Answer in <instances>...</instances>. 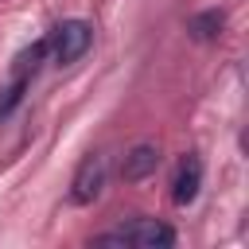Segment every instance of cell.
Segmentation results:
<instances>
[{
    "label": "cell",
    "mask_w": 249,
    "mask_h": 249,
    "mask_svg": "<svg viewBox=\"0 0 249 249\" xmlns=\"http://www.w3.org/2000/svg\"><path fill=\"white\" fill-rule=\"evenodd\" d=\"M93 241H97V245H140V249H167V245H175V230H171V226H163V222H156V218H136V222H128V226L113 230V233H97Z\"/></svg>",
    "instance_id": "cell-1"
},
{
    "label": "cell",
    "mask_w": 249,
    "mask_h": 249,
    "mask_svg": "<svg viewBox=\"0 0 249 249\" xmlns=\"http://www.w3.org/2000/svg\"><path fill=\"white\" fill-rule=\"evenodd\" d=\"M89 43H93V27H89L86 19H62V23L54 27V62H58V66L78 62V58L89 51Z\"/></svg>",
    "instance_id": "cell-2"
},
{
    "label": "cell",
    "mask_w": 249,
    "mask_h": 249,
    "mask_svg": "<svg viewBox=\"0 0 249 249\" xmlns=\"http://www.w3.org/2000/svg\"><path fill=\"white\" fill-rule=\"evenodd\" d=\"M105 171H109L105 156H101V152H89V156L78 163V171H74V183H70V198H74L78 206L93 202V198L101 195V187H105Z\"/></svg>",
    "instance_id": "cell-3"
},
{
    "label": "cell",
    "mask_w": 249,
    "mask_h": 249,
    "mask_svg": "<svg viewBox=\"0 0 249 249\" xmlns=\"http://www.w3.org/2000/svg\"><path fill=\"white\" fill-rule=\"evenodd\" d=\"M198 187H202V163H198V156H187V160L179 163V171H175L171 198H175L179 206H191L195 195H198Z\"/></svg>",
    "instance_id": "cell-4"
},
{
    "label": "cell",
    "mask_w": 249,
    "mask_h": 249,
    "mask_svg": "<svg viewBox=\"0 0 249 249\" xmlns=\"http://www.w3.org/2000/svg\"><path fill=\"white\" fill-rule=\"evenodd\" d=\"M156 167H160V148H156V144H136V148L124 156L121 175H124L128 183H140V179H148Z\"/></svg>",
    "instance_id": "cell-5"
},
{
    "label": "cell",
    "mask_w": 249,
    "mask_h": 249,
    "mask_svg": "<svg viewBox=\"0 0 249 249\" xmlns=\"http://www.w3.org/2000/svg\"><path fill=\"white\" fill-rule=\"evenodd\" d=\"M222 27H226V16H222L218 8H210V12H198V16H191V19H187V31H191V39H198V43H210V39H218V35H222Z\"/></svg>",
    "instance_id": "cell-6"
},
{
    "label": "cell",
    "mask_w": 249,
    "mask_h": 249,
    "mask_svg": "<svg viewBox=\"0 0 249 249\" xmlns=\"http://www.w3.org/2000/svg\"><path fill=\"white\" fill-rule=\"evenodd\" d=\"M23 89H27V78H12V86H4L0 89V121H8L12 117V109L19 105V97H23Z\"/></svg>",
    "instance_id": "cell-7"
},
{
    "label": "cell",
    "mask_w": 249,
    "mask_h": 249,
    "mask_svg": "<svg viewBox=\"0 0 249 249\" xmlns=\"http://www.w3.org/2000/svg\"><path fill=\"white\" fill-rule=\"evenodd\" d=\"M43 54H47V43H43V39H39V43H35V47H31V51H23V54H19V58H16V78H31V74H35V66H39V58H43Z\"/></svg>",
    "instance_id": "cell-8"
}]
</instances>
